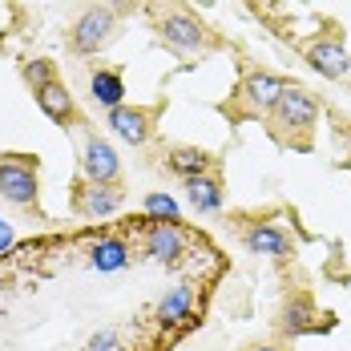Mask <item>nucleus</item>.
I'll use <instances>...</instances> for the list:
<instances>
[{"mask_svg":"<svg viewBox=\"0 0 351 351\" xmlns=\"http://www.w3.org/2000/svg\"><path fill=\"white\" fill-rule=\"evenodd\" d=\"M158 33H162V40H166L174 53H182V57H198V53L210 49L206 29H202L198 16L186 12V8H170L166 16H158Z\"/></svg>","mask_w":351,"mask_h":351,"instance_id":"nucleus-1","label":"nucleus"},{"mask_svg":"<svg viewBox=\"0 0 351 351\" xmlns=\"http://www.w3.org/2000/svg\"><path fill=\"white\" fill-rule=\"evenodd\" d=\"M0 198L12 206L36 202V162L29 158H4L0 162Z\"/></svg>","mask_w":351,"mask_h":351,"instance_id":"nucleus-2","label":"nucleus"},{"mask_svg":"<svg viewBox=\"0 0 351 351\" xmlns=\"http://www.w3.org/2000/svg\"><path fill=\"white\" fill-rule=\"evenodd\" d=\"M113 36V8H85L69 33L73 53H97Z\"/></svg>","mask_w":351,"mask_h":351,"instance_id":"nucleus-3","label":"nucleus"},{"mask_svg":"<svg viewBox=\"0 0 351 351\" xmlns=\"http://www.w3.org/2000/svg\"><path fill=\"white\" fill-rule=\"evenodd\" d=\"M121 202H125V194H121L117 182H85L73 194V206H77V214H85V218H109V214L121 210Z\"/></svg>","mask_w":351,"mask_h":351,"instance_id":"nucleus-4","label":"nucleus"},{"mask_svg":"<svg viewBox=\"0 0 351 351\" xmlns=\"http://www.w3.org/2000/svg\"><path fill=\"white\" fill-rule=\"evenodd\" d=\"M315 117H319V101L307 89H287L275 101V121L282 130H311Z\"/></svg>","mask_w":351,"mask_h":351,"instance_id":"nucleus-5","label":"nucleus"},{"mask_svg":"<svg viewBox=\"0 0 351 351\" xmlns=\"http://www.w3.org/2000/svg\"><path fill=\"white\" fill-rule=\"evenodd\" d=\"M81 174H85V182H117V174H121L117 149L101 138H85V145H81Z\"/></svg>","mask_w":351,"mask_h":351,"instance_id":"nucleus-6","label":"nucleus"},{"mask_svg":"<svg viewBox=\"0 0 351 351\" xmlns=\"http://www.w3.org/2000/svg\"><path fill=\"white\" fill-rule=\"evenodd\" d=\"M243 243L250 254H267V258H287L291 254V234L275 222H254L243 230Z\"/></svg>","mask_w":351,"mask_h":351,"instance_id":"nucleus-7","label":"nucleus"},{"mask_svg":"<svg viewBox=\"0 0 351 351\" xmlns=\"http://www.w3.org/2000/svg\"><path fill=\"white\" fill-rule=\"evenodd\" d=\"M287 89H291V85H287L282 77L258 69V73H246V81H243V89H239V93H243V101L250 109H258V113H263V109H275V101H279Z\"/></svg>","mask_w":351,"mask_h":351,"instance_id":"nucleus-8","label":"nucleus"},{"mask_svg":"<svg viewBox=\"0 0 351 351\" xmlns=\"http://www.w3.org/2000/svg\"><path fill=\"white\" fill-rule=\"evenodd\" d=\"M186 243H190V234L178 222H149V230H145V250L158 263H174L178 254L186 250Z\"/></svg>","mask_w":351,"mask_h":351,"instance_id":"nucleus-9","label":"nucleus"},{"mask_svg":"<svg viewBox=\"0 0 351 351\" xmlns=\"http://www.w3.org/2000/svg\"><path fill=\"white\" fill-rule=\"evenodd\" d=\"M198 299H194V287H170L166 295H162V303H158V319L166 323V327H190V323H198Z\"/></svg>","mask_w":351,"mask_h":351,"instance_id":"nucleus-10","label":"nucleus"},{"mask_svg":"<svg viewBox=\"0 0 351 351\" xmlns=\"http://www.w3.org/2000/svg\"><path fill=\"white\" fill-rule=\"evenodd\" d=\"M149 121H154V113H149V109H138V106L109 109V130H113L121 141H130V145H141V141L149 138V130H154Z\"/></svg>","mask_w":351,"mask_h":351,"instance_id":"nucleus-11","label":"nucleus"},{"mask_svg":"<svg viewBox=\"0 0 351 351\" xmlns=\"http://www.w3.org/2000/svg\"><path fill=\"white\" fill-rule=\"evenodd\" d=\"M36 93V106H40V113L49 117V121H57V125H69L73 117H77V109H73V97L69 89L57 81V77H49V81H40L33 89Z\"/></svg>","mask_w":351,"mask_h":351,"instance_id":"nucleus-12","label":"nucleus"},{"mask_svg":"<svg viewBox=\"0 0 351 351\" xmlns=\"http://www.w3.org/2000/svg\"><path fill=\"white\" fill-rule=\"evenodd\" d=\"M307 61L323 77H348V69H351V57H348V49L339 45V36H323L319 45H311Z\"/></svg>","mask_w":351,"mask_h":351,"instance_id":"nucleus-13","label":"nucleus"},{"mask_svg":"<svg viewBox=\"0 0 351 351\" xmlns=\"http://www.w3.org/2000/svg\"><path fill=\"white\" fill-rule=\"evenodd\" d=\"M186 198H190V206L198 214H214L222 210V182L214 174H198L186 182Z\"/></svg>","mask_w":351,"mask_h":351,"instance_id":"nucleus-14","label":"nucleus"},{"mask_svg":"<svg viewBox=\"0 0 351 351\" xmlns=\"http://www.w3.org/2000/svg\"><path fill=\"white\" fill-rule=\"evenodd\" d=\"M125 263H130V243H125L121 234H101V239L93 243V267H97L101 275L121 271Z\"/></svg>","mask_w":351,"mask_h":351,"instance_id":"nucleus-15","label":"nucleus"},{"mask_svg":"<svg viewBox=\"0 0 351 351\" xmlns=\"http://www.w3.org/2000/svg\"><path fill=\"white\" fill-rule=\"evenodd\" d=\"M166 166H170V174L178 178H198V174H210L214 158L206 154V149H194V145H178V149H170V158H166Z\"/></svg>","mask_w":351,"mask_h":351,"instance_id":"nucleus-16","label":"nucleus"},{"mask_svg":"<svg viewBox=\"0 0 351 351\" xmlns=\"http://www.w3.org/2000/svg\"><path fill=\"white\" fill-rule=\"evenodd\" d=\"M89 93H93L97 106L117 109L125 101V81H121V73H113V69H97L89 77Z\"/></svg>","mask_w":351,"mask_h":351,"instance_id":"nucleus-17","label":"nucleus"},{"mask_svg":"<svg viewBox=\"0 0 351 351\" xmlns=\"http://www.w3.org/2000/svg\"><path fill=\"white\" fill-rule=\"evenodd\" d=\"M311 319H315V307H311L307 299H295V303L282 311V331H291V335H299V331H311V327H315Z\"/></svg>","mask_w":351,"mask_h":351,"instance_id":"nucleus-18","label":"nucleus"},{"mask_svg":"<svg viewBox=\"0 0 351 351\" xmlns=\"http://www.w3.org/2000/svg\"><path fill=\"white\" fill-rule=\"evenodd\" d=\"M145 214L166 218V222H178V206H174L170 194H149V198H145Z\"/></svg>","mask_w":351,"mask_h":351,"instance_id":"nucleus-19","label":"nucleus"},{"mask_svg":"<svg viewBox=\"0 0 351 351\" xmlns=\"http://www.w3.org/2000/svg\"><path fill=\"white\" fill-rule=\"evenodd\" d=\"M85 351H121V331H97Z\"/></svg>","mask_w":351,"mask_h":351,"instance_id":"nucleus-20","label":"nucleus"},{"mask_svg":"<svg viewBox=\"0 0 351 351\" xmlns=\"http://www.w3.org/2000/svg\"><path fill=\"white\" fill-rule=\"evenodd\" d=\"M25 77L33 81V89H36L40 81H49V77H53V65H49V61H33V65L25 69Z\"/></svg>","mask_w":351,"mask_h":351,"instance_id":"nucleus-21","label":"nucleus"},{"mask_svg":"<svg viewBox=\"0 0 351 351\" xmlns=\"http://www.w3.org/2000/svg\"><path fill=\"white\" fill-rule=\"evenodd\" d=\"M12 243V234H8V226H0V246H8Z\"/></svg>","mask_w":351,"mask_h":351,"instance_id":"nucleus-22","label":"nucleus"},{"mask_svg":"<svg viewBox=\"0 0 351 351\" xmlns=\"http://www.w3.org/2000/svg\"><path fill=\"white\" fill-rule=\"evenodd\" d=\"M250 351H279V348H271V343H263V348H250Z\"/></svg>","mask_w":351,"mask_h":351,"instance_id":"nucleus-23","label":"nucleus"}]
</instances>
